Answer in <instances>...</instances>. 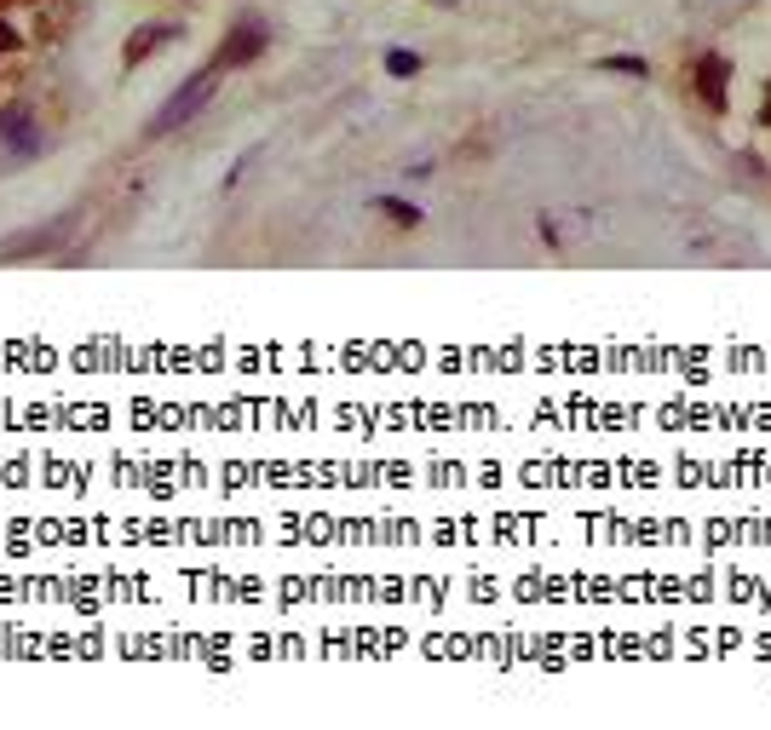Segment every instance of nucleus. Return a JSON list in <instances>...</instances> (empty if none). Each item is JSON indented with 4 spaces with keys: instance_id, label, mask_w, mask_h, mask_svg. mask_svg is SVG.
Returning a JSON list of instances; mask_svg holds the SVG:
<instances>
[{
    "instance_id": "obj_1",
    "label": "nucleus",
    "mask_w": 771,
    "mask_h": 730,
    "mask_svg": "<svg viewBox=\"0 0 771 730\" xmlns=\"http://www.w3.org/2000/svg\"><path fill=\"white\" fill-rule=\"evenodd\" d=\"M208 98H213V69L208 75H190L185 87L167 98L162 110H156V121H150V138H167V133H179L185 121H196V115L208 110Z\"/></svg>"
},
{
    "instance_id": "obj_2",
    "label": "nucleus",
    "mask_w": 771,
    "mask_h": 730,
    "mask_svg": "<svg viewBox=\"0 0 771 730\" xmlns=\"http://www.w3.org/2000/svg\"><path fill=\"white\" fill-rule=\"evenodd\" d=\"M265 41H271V29L265 23H236L231 35H225V46H219V58H213V69H236V64H254L259 52H265Z\"/></svg>"
},
{
    "instance_id": "obj_3",
    "label": "nucleus",
    "mask_w": 771,
    "mask_h": 730,
    "mask_svg": "<svg viewBox=\"0 0 771 730\" xmlns=\"http://www.w3.org/2000/svg\"><path fill=\"white\" fill-rule=\"evenodd\" d=\"M725 87H731V64H725L720 52L697 58V98L708 110H725Z\"/></svg>"
},
{
    "instance_id": "obj_4",
    "label": "nucleus",
    "mask_w": 771,
    "mask_h": 730,
    "mask_svg": "<svg viewBox=\"0 0 771 730\" xmlns=\"http://www.w3.org/2000/svg\"><path fill=\"white\" fill-rule=\"evenodd\" d=\"M173 35H179L173 23H144V29H133V35H127V46H121V58H127V64H144V58H150L156 46H167Z\"/></svg>"
},
{
    "instance_id": "obj_5",
    "label": "nucleus",
    "mask_w": 771,
    "mask_h": 730,
    "mask_svg": "<svg viewBox=\"0 0 771 730\" xmlns=\"http://www.w3.org/2000/svg\"><path fill=\"white\" fill-rule=\"evenodd\" d=\"M0 138L18 150V156H35L41 144H35V127H29V115H12V110H0Z\"/></svg>"
},
{
    "instance_id": "obj_6",
    "label": "nucleus",
    "mask_w": 771,
    "mask_h": 730,
    "mask_svg": "<svg viewBox=\"0 0 771 730\" xmlns=\"http://www.w3.org/2000/svg\"><path fill=\"white\" fill-rule=\"evenodd\" d=\"M374 213H386V219H392V225H403V230H421V207L415 202H403V196H374Z\"/></svg>"
},
{
    "instance_id": "obj_7",
    "label": "nucleus",
    "mask_w": 771,
    "mask_h": 730,
    "mask_svg": "<svg viewBox=\"0 0 771 730\" xmlns=\"http://www.w3.org/2000/svg\"><path fill=\"white\" fill-rule=\"evenodd\" d=\"M421 52H409V46H392L386 52V75H398V81H409V75H421Z\"/></svg>"
},
{
    "instance_id": "obj_8",
    "label": "nucleus",
    "mask_w": 771,
    "mask_h": 730,
    "mask_svg": "<svg viewBox=\"0 0 771 730\" xmlns=\"http://www.w3.org/2000/svg\"><path fill=\"white\" fill-rule=\"evenodd\" d=\"M599 69H622V75H651L645 58H633V52H616V58H599Z\"/></svg>"
},
{
    "instance_id": "obj_9",
    "label": "nucleus",
    "mask_w": 771,
    "mask_h": 730,
    "mask_svg": "<svg viewBox=\"0 0 771 730\" xmlns=\"http://www.w3.org/2000/svg\"><path fill=\"white\" fill-rule=\"evenodd\" d=\"M12 46H18V29H12V23H0V52H12Z\"/></svg>"
},
{
    "instance_id": "obj_10",
    "label": "nucleus",
    "mask_w": 771,
    "mask_h": 730,
    "mask_svg": "<svg viewBox=\"0 0 771 730\" xmlns=\"http://www.w3.org/2000/svg\"><path fill=\"white\" fill-rule=\"evenodd\" d=\"M438 6H455V0H438Z\"/></svg>"
}]
</instances>
